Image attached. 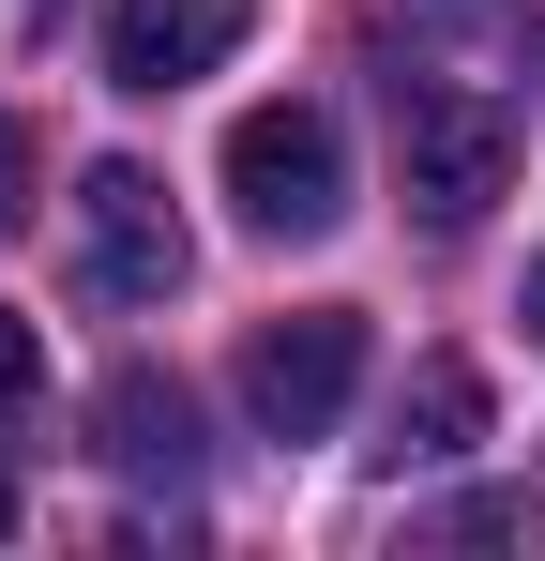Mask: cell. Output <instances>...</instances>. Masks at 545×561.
<instances>
[{
  "instance_id": "1",
  "label": "cell",
  "mask_w": 545,
  "mask_h": 561,
  "mask_svg": "<svg viewBox=\"0 0 545 561\" xmlns=\"http://www.w3.org/2000/svg\"><path fill=\"white\" fill-rule=\"evenodd\" d=\"M394 183L425 228H485L515 183V122L469 92V77H394Z\"/></svg>"
},
{
  "instance_id": "2",
  "label": "cell",
  "mask_w": 545,
  "mask_h": 561,
  "mask_svg": "<svg viewBox=\"0 0 545 561\" xmlns=\"http://www.w3.org/2000/svg\"><path fill=\"white\" fill-rule=\"evenodd\" d=\"M228 197H243V228L258 243H318L334 213H349V137H334V106L272 92L228 122Z\"/></svg>"
},
{
  "instance_id": "3",
  "label": "cell",
  "mask_w": 545,
  "mask_h": 561,
  "mask_svg": "<svg viewBox=\"0 0 545 561\" xmlns=\"http://www.w3.org/2000/svg\"><path fill=\"white\" fill-rule=\"evenodd\" d=\"M228 379H243V425H258V440H334V425H349V394H363V319H349V304L258 319Z\"/></svg>"
},
{
  "instance_id": "4",
  "label": "cell",
  "mask_w": 545,
  "mask_h": 561,
  "mask_svg": "<svg viewBox=\"0 0 545 561\" xmlns=\"http://www.w3.org/2000/svg\"><path fill=\"white\" fill-rule=\"evenodd\" d=\"M77 259H91V288H106V304H167V288L197 274V243H182L167 183H152L137 152H106V168L77 183Z\"/></svg>"
},
{
  "instance_id": "5",
  "label": "cell",
  "mask_w": 545,
  "mask_h": 561,
  "mask_svg": "<svg viewBox=\"0 0 545 561\" xmlns=\"http://www.w3.org/2000/svg\"><path fill=\"white\" fill-rule=\"evenodd\" d=\"M243 31L258 0H106V92H197Z\"/></svg>"
},
{
  "instance_id": "6",
  "label": "cell",
  "mask_w": 545,
  "mask_h": 561,
  "mask_svg": "<svg viewBox=\"0 0 545 561\" xmlns=\"http://www.w3.org/2000/svg\"><path fill=\"white\" fill-rule=\"evenodd\" d=\"M91 456L121 470V485H197V394L167 365H121L91 394Z\"/></svg>"
},
{
  "instance_id": "7",
  "label": "cell",
  "mask_w": 545,
  "mask_h": 561,
  "mask_svg": "<svg viewBox=\"0 0 545 561\" xmlns=\"http://www.w3.org/2000/svg\"><path fill=\"white\" fill-rule=\"evenodd\" d=\"M469 440H485V365H469V350H425V365L394 379V440H379V456L394 470H454Z\"/></svg>"
},
{
  "instance_id": "8",
  "label": "cell",
  "mask_w": 545,
  "mask_h": 561,
  "mask_svg": "<svg viewBox=\"0 0 545 561\" xmlns=\"http://www.w3.org/2000/svg\"><path fill=\"white\" fill-rule=\"evenodd\" d=\"M440 531H454V547H515V531H545V501H531V485H485V501H454Z\"/></svg>"
},
{
  "instance_id": "9",
  "label": "cell",
  "mask_w": 545,
  "mask_h": 561,
  "mask_svg": "<svg viewBox=\"0 0 545 561\" xmlns=\"http://www.w3.org/2000/svg\"><path fill=\"white\" fill-rule=\"evenodd\" d=\"M31 379H46V334H31V319L0 304V394H31Z\"/></svg>"
},
{
  "instance_id": "10",
  "label": "cell",
  "mask_w": 545,
  "mask_h": 561,
  "mask_svg": "<svg viewBox=\"0 0 545 561\" xmlns=\"http://www.w3.org/2000/svg\"><path fill=\"white\" fill-rule=\"evenodd\" d=\"M31 213V122H0V228Z\"/></svg>"
},
{
  "instance_id": "11",
  "label": "cell",
  "mask_w": 545,
  "mask_h": 561,
  "mask_svg": "<svg viewBox=\"0 0 545 561\" xmlns=\"http://www.w3.org/2000/svg\"><path fill=\"white\" fill-rule=\"evenodd\" d=\"M515 319H531V350H545V259H531V288H515Z\"/></svg>"
},
{
  "instance_id": "12",
  "label": "cell",
  "mask_w": 545,
  "mask_h": 561,
  "mask_svg": "<svg viewBox=\"0 0 545 561\" xmlns=\"http://www.w3.org/2000/svg\"><path fill=\"white\" fill-rule=\"evenodd\" d=\"M61 15H77V0H31V46H46V31H61Z\"/></svg>"
},
{
  "instance_id": "13",
  "label": "cell",
  "mask_w": 545,
  "mask_h": 561,
  "mask_svg": "<svg viewBox=\"0 0 545 561\" xmlns=\"http://www.w3.org/2000/svg\"><path fill=\"white\" fill-rule=\"evenodd\" d=\"M0 547H15V470H0Z\"/></svg>"
}]
</instances>
